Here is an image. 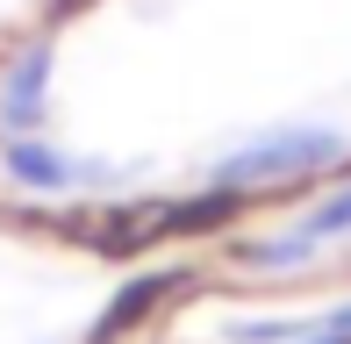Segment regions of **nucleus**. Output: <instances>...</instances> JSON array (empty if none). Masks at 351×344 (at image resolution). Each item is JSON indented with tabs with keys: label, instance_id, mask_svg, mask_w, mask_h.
<instances>
[{
	"label": "nucleus",
	"instance_id": "nucleus-1",
	"mask_svg": "<svg viewBox=\"0 0 351 344\" xmlns=\"http://www.w3.org/2000/svg\"><path fill=\"white\" fill-rule=\"evenodd\" d=\"M337 172H351V130H337V122H265V130L222 144L201 165V186L244 194L251 208H273V201L308 194Z\"/></svg>",
	"mask_w": 351,
	"mask_h": 344
},
{
	"label": "nucleus",
	"instance_id": "nucleus-2",
	"mask_svg": "<svg viewBox=\"0 0 351 344\" xmlns=\"http://www.w3.org/2000/svg\"><path fill=\"white\" fill-rule=\"evenodd\" d=\"M136 165L86 158V151L58 144V130L43 136H0V186L14 201H86V194H130Z\"/></svg>",
	"mask_w": 351,
	"mask_h": 344
},
{
	"label": "nucleus",
	"instance_id": "nucleus-3",
	"mask_svg": "<svg viewBox=\"0 0 351 344\" xmlns=\"http://www.w3.org/2000/svg\"><path fill=\"white\" fill-rule=\"evenodd\" d=\"M58 130V36L29 22L14 43H0V136Z\"/></svg>",
	"mask_w": 351,
	"mask_h": 344
},
{
	"label": "nucleus",
	"instance_id": "nucleus-4",
	"mask_svg": "<svg viewBox=\"0 0 351 344\" xmlns=\"http://www.w3.org/2000/svg\"><path fill=\"white\" fill-rule=\"evenodd\" d=\"M215 258L230 265L237 280H301V273H315L330 251L287 215V223H273V230H230V237H215Z\"/></svg>",
	"mask_w": 351,
	"mask_h": 344
},
{
	"label": "nucleus",
	"instance_id": "nucleus-5",
	"mask_svg": "<svg viewBox=\"0 0 351 344\" xmlns=\"http://www.w3.org/2000/svg\"><path fill=\"white\" fill-rule=\"evenodd\" d=\"M186 287V265H151V273H136V280H122L115 287V302L93 316V330L86 344H130L151 316H165V302Z\"/></svg>",
	"mask_w": 351,
	"mask_h": 344
},
{
	"label": "nucleus",
	"instance_id": "nucleus-6",
	"mask_svg": "<svg viewBox=\"0 0 351 344\" xmlns=\"http://www.w3.org/2000/svg\"><path fill=\"white\" fill-rule=\"evenodd\" d=\"M294 223L308 230L323 251H344V244H351V172H337V180H323V186H308V201L294 208Z\"/></svg>",
	"mask_w": 351,
	"mask_h": 344
},
{
	"label": "nucleus",
	"instance_id": "nucleus-7",
	"mask_svg": "<svg viewBox=\"0 0 351 344\" xmlns=\"http://www.w3.org/2000/svg\"><path fill=\"white\" fill-rule=\"evenodd\" d=\"M315 316H301V308H251V316L222 323V344H301Z\"/></svg>",
	"mask_w": 351,
	"mask_h": 344
},
{
	"label": "nucleus",
	"instance_id": "nucleus-8",
	"mask_svg": "<svg viewBox=\"0 0 351 344\" xmlns=\"http://www.w3.org/2000/svg\"><path fill=\"white\" fill-rule=\"evenodd\" d=\"M93 8H101V0H36V29L65 36V29H72V22H86Z\"/></svg>",
	"mask_w": 351,
	"mask_h": 344
},
{
	"label": "nucleus",
	"instance_id": "nucleus-9",
	"mask_svg": "<svg viewBox=\"0 0 351 344\" xmlns=\"http://www.w3.org/2000/svg\"><path fill=\"white\" fill-rule=\"evenodd\" d=\"M323 323H330V330H344V337H351V294H344V302H330V308H323Z\"/></svg>",
	"mask_w": 351,
	"mask_h": 344
},
{
	"label": "nucleus",
	"instance_id": "nucleus-10",
	"mask_svg": "<svg viewBox=\"0 0 351 344\" xmlns=\"http://www.w3.org/2000/svg\"><path fill=\"white\" fill-rule=\"evenodd\" d=\"M301 344H351V337H344V330H330V323H323V316H315V330H308V337H301Z\"/></svg>",
	"mask_w": 351,
	"mask_h": 344
},
{
	"label": "nucleus",
	"instance_id": "nucleus-11",
	"mask_svg": "<svg viewBox=\"0 0 351 344\" xmlns=\"http://www.w3.org/2000/svg\"><path fill=\"white\" fill-rule=\"evenodd\" d=\"M36 344H58V337H36Z\"/></svg>",
	"mask_w": 351,
	"mask_h": 344
}]
</instances>
